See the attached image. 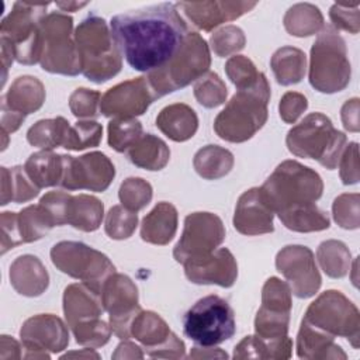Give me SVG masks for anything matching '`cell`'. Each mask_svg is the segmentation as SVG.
<instances>
[{"mask_svg":"<svg viewBox=\"0 0 360 360\" xmlns=\"http://www.w3.org/2000/svg\"><path fill=\"white\" fill-rule=\"evenodd\" d=\"M111 34L128 65L146 75L165 66L180 49L188 30L173 3L117 14Z\"/></svg>","mask_w":360,"mask_h":360,"instance_id":"1","label":"cell"},{"mask_svg":"<svg viewBox=\"0 0 360 360\" xmlns=\"http://www.w3.org/2000/svg\"><path fill=\"white\" fill-rule=\"evenodd\" d=\"M270 84L266 75L249 87L238 90L214 121L217 135L228 142L240 143L250 139L267 121Z\"/></svg>","mask_w":360,"mask_h":360,"instance_id":"2","label":"cell"},{"mask_svg":"<svg viewBox=\"0 0 360 360\" xmlns=\"http://www.w3.org/2000/svg\"><path fill=\"white\" fill-rule=\"evenodd\" d=\"M73 37L84 77L104 83L120 73L122 53L104 18L87 15L77 25Z\"/></svg>","mask_w":360,"mask_h":360,"instance_id":"3","label":"cell"},{"mask_svg":"<svg viewBox=\"0 0 360 360\" xmlns=\"http://www.w3.org/2000/svg\"><path fill=\"white\" fill-rule=\"evenodd\" d=\"M274 214L315 204L323 191L321 176L297 160L281 162L260 187Z\"/></svg>","mask_w":360,"mask_h":360,"instance_id":"4","label":"cell"},{"mask_svg":"<svg viewBox=\"0 0 360 360\" xmlns=\"http://www.w3.org/2000/svg\"><path fill=\"white\" fill-rule=\"evenodd\" d=\"M49 3L15 1L0 25L1 49L22 65H35L42 56V20Z\"/></svg>","mask_w":360,"mask_h":360,"instance_id":"5","label":"cell"},{"mask_svg":"<svg viewBox=\"0 0 360 360\" xmlns=\"http://www.w3.org/2000/svg\"><path fill=\"white\" fill-rule=\"evenodd\" d=\"M346 141V135L335 129L330 118L322 112L308 114L288 131L285 138L287 148L292 155L315 159L329 170L338 166Z\"/></svg>","mask_w":360,"mask_h":360,"instance_id":"6","label":"cell"},{"mask_svg":"<svg viewBox=\"0 0 360 360\" xmlns=\"http://www.w3.org/2000/svg\"><path fill=\"white\" fill-rule=\"evenodd\" d=\"M211 65L207 41L194 31H188L177 53L160 69L146 75L158 98L180 90L204 76Z\"/></svg>","mask_w":360,"mask_h":360,"instance_id":"7","label":"cell"},{"mask_svg":"<svg viewBox=\"0 0 360 360\" xmlns=\"http://www.w3.org/2000/svg\"><path fill=\"white\" fill-rule=\"evenodd\" d=\"M352 69L345 39L332 25L323 27L312 48L309 60L311 86L326 94L342 91L350 82Z\"/></svg>","mask_w":360,"mask_h":360,"instance_id":"8","label":"cell"},{"mask_svg":"<svg viewBox=\"0 0 360 360\" xmlns=\"http://www.w3.org/2000/svg\"><path fill=\"white\" fill-rule=\"evenodd\" d=\"M183 330L200 346L219 345L236 332L233 309L219 295H207L184 314Z\"/></svg>","mask_w":360,"mask_h":360,"instance_id":"9","label":"cell"},{"mask_svg":"<svg viewBox=\"0 0 360 360\" xmlns=\"http://www.w3.org/2000/svg\"><path fill=\"white\" fill-rule=\"evenodd\" d=\"M302 321L333 338H346L354 349H359V309L340 291H323L314 302L309 304Z\"/></svg>","mask_w":360,"mask_h":360,"instance_id":"10","label":"cell"},{"mask_svg":"<svg viewBox=\"0 0 360 360\" xmlns=\"http://www.w3.org/2000/svg\"><path fill=\"white\" fill-rule=\"evenodd\" d=\"M41 66L49 73L76 76L82 73L80 58L72 37L73 18L63 13H49L42 20Z\"/></svg>","mask_w":360,"mask_h":360,"instance_id":"11","label":"cell"},{"mask_svg":"<svg viewBox=\"0 0 360 360\" xmlns=\"http://www.w3.org/2000/svg\"><path fill=\"white\" fill-rule=\"evenodd\" d=\"M51 260L62 273L100 292L104 281L115 273V266L104 253L75 240H62L53 245Z\"/></svg>","mask_w":360,"mask_h":360,"instance_id":"12","label":"cell"},{"mask_svg":"<svg viewBox=\"0 0 360 360\" xmlns=\"http://www.w3.org/2000/svg\"><path fill=\"white\" fill-rule=\"evenodd\" d=\"M225 239L222 219L212 212H193L184 218V228L173 249L176 262L184 264L207 257Z\"/></svg>","mask_w":360,"mask_h":360,"instance_id":"13","label":"cell"},{"mask_svg":"<svg viewBox=\"0 0 360 360\" xmlns=\"http://www.w3.org/2000/svg\"><path fill=\"white\" fill-rule=\"evenodd\" d=\"M291 307V288L288 283L270 277L263 285L262 307L255 318L256 335L264 340L287 338Z\"/></svg>","mask_w":360,"mask_h":360,"instance_id":"14","label":"cell"},{"mask_svg":"<svg viewBox=\"0 0 360 360\" xmlns=\"http://www.w3.org/2000/svg\"><path fill=\"white\" fill-rule=\"evenodd\" d=\"M101 301L104 311L110 314L112 333L121 340L131 339V322L141 311L135 283L125 274L112 273L101 287Z\"/></svg>","mask_w":360,"mask_h":360,"instance_id":"15","label":"cell"},{"mask_svg":"<svg viewBox=\"0 0 360 360\" xmlns=\"http://www.w3.org/2000/svg\"><path fill=\"white\" fill-rule=\"evenodd\" d=\"M115 177L112 162L101 152H90L79 158L63 155V176L60 187L73 190L105 191Z\"/></svg>","mask_w":360,"mask_h":360,"instance_id":"16","label":"cell"},{"mask_svg":"<svg viewBox=\"0 0 360 360\" xmlns=\"http://www.w3.org/2000/svg\"><path fill=\"white\" fill-rule=\"evenodd\" d=\"M20 338L24 359H49V353H59L69 345V332L63 321L52 314H39L28 318Z\"/></svg>","mask_w":360,"mask_h":360,"instance_id":"17","label":"cell"},{"mask_svg":"<svg viewBox=\"0 0 360 360\" xmlns=\"http://www.w3.org/2000/svg\"><path fill=\"white\" fill-rule=\"evenodd\" d=\"M276 267L288 281L291 294L298 298L314 297L322 284L314 253L307 246L283 248L276 256Z\"/></svg>","mask_w":360,"mask_h":360,"instance_id":"18","label":"cell"},{"mask_svg":"<svg viewBox=\"0 0 360 360\" xmlns=\"http://www.w3.org/2000/svg\"><path fill=\"white\" fill-rule=\"evenodd\" d=\"M131 338L143 345L148 356L159 359L184 357V342L170 330L163 318L153 311H139L129 326Z\"/></svg>","mask_w":360,"mask_h":360,"instance_id":"19","label":"cell"},{"mask_svg":"<svg viewBox=\"0 0 360 360\" xmlns=\"http://www.w3.org/2000/svg\"><path fill=\"white\" fill-rule=\"evenodd\" d=\"M158 98L146 76L125 80L108 89L100 100V112L107 118H135Z\"/></svg>","mask_w":360,"mask_h":360,"instance_id":"20","label":"cell"},{"mask_svg":"<svg viewBox=\"0 0 360 360\" xmlns=\"http://www.w3.org/2000/svg\"><path fill=\"white\" fill-rule=\"evenodd\" d=\"M184 266L186 277L194 284H217L232 287L238 277V264L226 248H218L207 257L187 262Z\"/></svg>","mask_w":360,"mask_h":360,"instance_id":"21","label":"cell"},{"mask_svg":"<svg viewBox=\"0 0 360 360\" xmlns=\"http://www.w3.org/2000/svg\"><path fill=\"white\" fill-rule=\"evenodd\" d=\"M273 217L274 212L264 200L260 187H253L239 197L233 214V226L239 233L248 236L270 233L274 231Z\"/></svg>","mask_w":360,"mask_h":360,"instance_id":"22","label":"cell"},{"mask_svg":"<svg viewBox=\"0 0 360 360\" xmlns=\"http://www.w3.org/2000/svg\"><path fill=\"white\" fill-rule=\"evenodd\" d=\"M256 1H181V8L191 22L202 31H212L215 27L239 18L256 7Z\"/></svg>","mask_w":360,"mask_h":360,"instance_id":"23","label":"cell"},{"mask_svg":"<svg viewBox=\"0 0 360 360\" xmlns=\"http://www.w3.org/2000/svg\"><path fill=\"white\" fill-rule=\"evenodd\" d=\"M104 311L101 292L84 283L70 284L63 291V312L68 326L97 319Z\"/></svg>","mask_w":360,"mask_h":360,"instance_id":"24","label":"cell"},{"mask_svg":"<svg viewBox=\"0 0 360 360\" xmlns=\"http://www.w3.org/2000/svg\"><path fill=\"white\" fill-rule=\"evenodd\" d=\"M10 283L18 294L38 297L48 288L49 274L37 256L22 255L10 266Z\"/></svg>","mask_w":360,"mask_h":360,"instance_id":"25","label":"cell"},{"mask_svg":"<svg viewBox=\"0 0 360 360\" xmlns=\"http://www.w3.org/2000/svg\"><path fill=\"white\" fill-rule=\"evenodd\" d=\"M45 101V87L34 76L17 77L6 94L1 96V107L27 117L38 111Z\"/></svg>","mask_w":360,"mask_h":360,"instance_id":"26","label":"cell"},{"mask_svg":"<svg viewBox=\"0 0 360 360\" xmlns=\"http://www.w3.org/2000/svg\"><path fill=\"white\" fill-rule=\"evenodd\" d=\"M158 129L174 142H184L194 136L198 128L195 111L183 103H174L162 108L156 117Z\"/></svg>","mask_w":360,"mask_h":360,"instance_id":"27","label":"cell"},{"mask_svg":"<svg viewBox=\"0 0 360 360\" xmlns=\"http://www.w3.org/2000/svg\"><path fill=\"white\" fill-rule=\"evenodd\" d=\"M297 356L300 359L325 360V359H346V353L339 345L335 343V338L301 322V328L297 335Z\"/></svg>","mask_w":360,"mask_h":360,"instance_id":"28","label":"cell"},{"mask_svg":"<svg viewBox=\"0 0 360 360\" xmlns=\"http://www.w3.org/2000/svg\"><path fill=\"white\" fill-rule=\"evenodd\" d=\"M177 231V210L173 204L162 201L145 215L141 224V238L153 245H167Z\"/></svg>","mask_w":360,"mask_h":360,"instance_id":"29","label":"cell"},{"mask_svg":"<svg viewBox=\"0 0 360 360\" xmlns=\"http://www.w3.org/2000/svg\"><path fill=\"white\" fill-rule=\"evenodd\" d=\"M24 170L39 190L60 186L63 176V155L53 153L52 150L35 152L27 159Z\"/></svg>","mask_w":360,"mask_h":360,"instance_id":"30","label":"cell"},{"mask_svg":"<svg viewBox=\"0 0 360 360\" xmlns=\"http://www.w3.org/2000/svg\"><path fill=\"white\" fill-rule=\"evenodd\" d=\"M128 159L136 167L156 172L162 170L170 159V149L165 141L152 135L143 134L128 150Z\"/></svg>","mask_w":360,"mask_h":360,"instance_id":"31","label":"cell"},{"mask_svg":"<svg viewBox=\"0 0 360 360\" xmlns=\"http://www.w3.org/2000/svg\"><path fill=\"white\" fill-rule=\"evenodd\" d=\"M292 340L287 336L278 340H264L257 335L245 336L233 350V359H290Z\"/></svg>","mask_w":360,"mask_h":360,"instance_id":"32","label":"cell"},{"mask_svg":"<svg viewBox=\"0 0 360 360\" xmlns=\"http://www.w3.org/2000/svg\"><path fill=\"white\" fill-rule=\"evenodd\" d=\"M270 66L278 84H295L300 83L305 76L307 56L298 48L283 46L273 53Z\"/></svg>","mask_w":360,"mask_h":360,"instance_id":"33","label":"cell"},{"mask_svg":"<svg viewBox=\"0 0 360 360\" xmlns=\"http://www.w3.org/2000/svg\"><path fill=\"white\" fill-rule=\"evenodd\" d=\"M1 198L0 205L8 202H27L39 194V188L32 183L24 170V166L1 167L0 169Z\"/></svg>","mask_w":360,"mask_h":360,"instance_id":"34","label":"cell"},{"mask_svg":"<svg viewBox=\"0 0 360 360\" xmlns=\"http://www.w3.org/2000/svg\"><path fill=\"white\" fill-rule=\"evenodd\" d=\"M104 215L103 202L89 194L72 195L68 210V224L83 232L100 228Z\"/></svg>","mask_w":360,"mask_h":360,"instance_id":"35","label":"cell"},{"mask_svg":"<svg viewBox=\"0 0 360 360\" xmlns=\"http://www.w3.org/2000/svg\"><path fill=\"white\" fill-rule=\"evenodd\" d=\"M233 155L218 145H207L197 150L193 166L198 176L205 180H217L226 176L233 167Z\"/></svg>","mask_w":360,"mask_h":360,"instance_id":"36","label":"cell"},{"mask_svg":"<svg viewBox=\"0 0 360 360\" xmlns=\"http://www.w3.org/2000/svg\"><path fill=\"white\" fill-rule=\"evenodd\" d=\"M284 27L290 35L309 37L323 28V17L316 6L311 3H298L287 10L284 15Z\"/></svg>","mask_w":360,"mask_h":360,"instance_id":"37","label":"cell"},{"mask_svg":"<svg viewBox=\"0 0 360 360\" xmlns=\"http://www.w3.org/2000/svg\"><path fill=\"white\" fill-rule=\"evenodd\" d=\"M70 124L63 117L39 120L27 132V141L42 150H52L63 146Z\"/></svg>","mask_w":360,"mask_h":360,"instance_id":"38","label":"cell"},{"mask_svg":"<svg viewBox=\"0 0 360 360\" xmlns=\"http://www.w3.org/2000/svg\"><path fill=\"white\" fill-rule=\"evenodd\" d=\"M283 225L294 232H318L328 229L330 221L316 204L292 208L277 214Z\"/></svg>","mask_w":360,"mask_h":360,"instance_id":"39","label":"cell"},{"mask_svg":"<svg viewBox=\"0 0 360 360\" xmlns=\"http://www.w3.org/2000/svg\"><path fill=\"white\" fill-rule=\"evenodd\" d=\"M318 262L326 276L342 278L350 271V250L340 240H325L316 250Z\"/></svg>","mask_w":360,"mask_h":360,"instance_id":"40","label":"cell"},{"mask_svg":"<svg viewBox=\"0 0 360 360\" xmlns=\"http://www.w3.org/2000/svg\"><path fill=\"white\" fill-rule=\"evenodd\" d=\"M18 226L22 243H30L44 238L55 222L48 211L41 205H28L18 212Z\"/></svg>","mask_w":360,"mask_h":360,"instance_id":"41","label":"cell"},{"mask_svg":"<svg viewBox=\"0 0 360 360\" xmlns=\"http://www.w3.org/2000/svg\"><path fill=\"white\" fill-rule=\"evenodd\" d=\"M142 136V125L135 118H112L108 122V145L117 152H127Z\"/></svg>","mask_w":360,"mask_h":360,"instance_id":"42","label":"cell"},{"mask_svg":"<svg viewBox=\"0 0 360 360\" xmlns=\"http://www.w3.org/2000/svg\"><path fill=\"white\" fill-rule=\"evenodd\" d=\"M103 136V127L93 120H80L70 125L63 148L69 150H84L100 145Z\"/></svg>","mask_w":360,"mask_h":360,"instance_id":"43","label":"cell"},{"mask_svg":"<svg viewBox=\"0 0 360 360\" xmlns=\"http://www.w3.org/2000/svg\"><path fill=\"white\" fill-rule=\"evenodd\" d=\"M228 90L215 72H207L194 84V97L205 108H215L226 101Z\"/></svg>","mask_w":360,"mask_h":360,"instance_id":"44","label":"cell"},{"mask_svg":"<svg viewBox=\"0 0 360 360\" xmlns=\"http://www.w3.org/2000/svg\"><path fill=\"white\" fill-rule=\"evenodd\" d=\"M138 225L136 212L125 208L124 205H114L105 215L104 229L111 239L122 240L132 236Z\"/></svg>","mask_w":360,"mask_h":360,"instance_id":"45","label":"cell"},{"mask_svg":"<svg viewBox=\"0 0 360 360\" xmlns=\"http://www.w3.org/2000/svg\"><path fill=\"white\" fill-rule=\"evenodd\" d=\"M152 195V186L141 177H128L121 183L118 191L121 204L134 212L145 208L150 202Z\"/></svg>","mask_w":360,"mask_h":360,"instance_id":"46","label":"cell"},{"mask_svg":"<svg viewBox=\"0 0 360 360\" xmlns=\"http://www.w3.org/2000/svg\"><path fill=\"white\" fill-rule=\"evenodd\" d=\"M70 329L79 345L94 349L104 346L110 340L112 332L111 328L101 318L79 322Z\"/></svg>","mask_w":360,"mask_h":360,"instance_id":"47","label":"cell"},{"mask_svg":"<svg viewBox=\"0 0 360 360\" xmlns=\"http://www.w3.org/2000/svg\"><path fill=\"white\" fill-rule=\"evenodd\" d=\"M210 44L217 56L225 58L243 49L246 38L239 27L225 25L211 35Z\"/></svg>","mask_w":360,"mask_h":360,"instance_id":"48","label":"cell"},{"mask_svg":"<svg viewBox=\"0 0 360 360\" xmlns=\"http://www.w3.org/2000/svg\"><path fill=\"white\" fill-rule=\"evenodd\" d=\"M359 194H340L332 204V212L335 222L343 229H357L360 224L359 210Z\"/></svg>","mask_w":360,"mask_h":360,"instance_id":"49","label":"cell"},{"mask_svg":"<svg viewBox=\"0 0 360 360\" xmlns=\"http://www.w3.org/2000/svg\"><path fill=\"white\" fill-rule=\"evenodd\" d=\"M225 72L238 90L252 86L262 75V72L256 69L255 63L243 55L231 56L225 63Z\"/></svg>","mask_w":360,"mask_h":360,"instance_id":"50","label":"cell"},{"mask_svg":"<svg viewBox=\"0 0 360 360\" xmlns=\"http://www.w3.org/2000/svg\"><path fill=\"white\" fill-rule=\"evenodd\" d=\"M100 91L80 87L70 94L69 108L76 118H96L100 114Z\"/></svg>","mask_w":360,"mask_h":360,"instance_id":"51","label":"cell"},{"mask_svg":"<svg viewBox=\"0 0 360 360\" xmlns=\"http://www.w3.org/2000/svg\"><path fill=\"white\" fill-rule=\"evenodd\" d=\"M329 17L335 30H343L350 34H357L360 30L359 22V3L342 4L335 3L329 10Z\"/></svg>","mask_w":360,"mask_h":360,"instance_id":"52","label":"cell"},{"mask_svg":"<svg viewBox=\"0 0 360 360\" xmlns=\"http://www.w3.org/2000/svg\"><path fill=\"white\" fill-rule=\"evenodd\" d=\"M72 194L65 191H49L41 197L39 204L48 211L55 222V226H62L68 224V210Z\"/></svg>","mask_w":360,"mask_h":360,"instance_id":"53","label":"cell"},{"mask_svg":"<svg viewBox=\"0 0 360 360\" xmlns=\"http://www.w3.org/2000/svg\"><path fill=\"white\" fill-rule=\"evenodd\" d=\"M339 174L345 186L356 184L360 179L359 174V145L357 142H350L346 145L340 160H339Z\"/></svg>","mask_w":360,"mask_h":360,"instance_id":"54","label":"cell"},{"mask_svg":"<svg viewBox=\"0 0 360 360\" xmlns=\"http://www.w3.org/2000/svg\"><path fill=\"white\" fill-rule=\"evenodd\" d=\"M0 228H1V255L7 250L22 243L20 226H18V214L11 211H4L0 215Z\"/></svg>","mask_w":360,"mask_h":360,"instance_id":"55","label":"cell"},{"mask_svg":"<svg viewBox=\"0 0 360 360\" xmlns=\"http://www.w3.org/2000/svg\"><path fill=\"white\" fill-rule=\"evenodd\" d=\"M308 101L307 97L297 91H287L278 104L280 117L287 124H294L301 114L307 110Z\"/></svg>","mask_w":360,"mask_h":360,"instance_id":"56","label":"cell"},{"mask_svg":"<svg viewBox=\"0 0 360 360\" xmlns=\"http://www.w3.org/2000/svg\"><path fill=\"white\" fill-rule=\"evenodd\" d=\"M340 117L343 127L350 131V132H359L360 129V122H359V98H350L347 100L342 110H340Z\"/></svg>","mask_w":360,"mask_h":360,"instance_id":"57","label":"cell"},{"mask_svg":"<svg viewBox=\"0 0 360 360\" xmlns=\"http://www.w3.org/2000/svg\"><path fill=\"white\" fill-rule=\"evenodd\" d=\"M21 350H22V346H20V343L15 339H13L11 336H7V335H1V338H0V359L1 360L21 359L22 357Z\"/></svg>","mask_w":360,"mask_h":360,"instance_id":"58","label":"cell"},{"mask_svg":"<svg viewBox=\"0 0 360 360\" xmlns=\"http://www.w3.org/2000/svg\"><path fill=\"white\" fill-rule=\"evenodd\" d=\"M142 357H143V353L141 347L129 342V339L122 340L117 346L115 352L112 353V359H142Z\"/></svg>","mask_w":360,"mask_h":360,"instance_id":"59","label":"cell"},{"mask_svg":"<svg viewBox=\"0 0 360 360\" xmlns=\"http://www.w3.org/2000/svg\"><path fill=\"white\" fill-rule=\"evenodd\" d=\"M190 359H212V357H222V359H226L228 354L225 352H222L221 349L218 347H214L212 346H194L191 347V352L188 354Z\"/></svg>","mask_w":360,"mask_h":360,"instance_id":"60","label":"cell"},{"mask_svg":"<svg viewBox=\"0 0 360 360\" xmlns=\"http://www.w3.org/2000/svg\"><path fill=\"white\" fill-rule=\"evenodd\" d=\"M89 3L83 1V3H77V1H58L56 7H59L62 11H76L84 6H87Z\"/></svg>","mask_w":360,"mask_h":360,"instance_id":"61","label":"cell"},{"mask_svg":"<svg viewBox=\"0 0 360 360\" xmlns=\"http://www.w3.org/2000/svg\"><path fill=\"white\" fill-rule=\"evenodd\" d=\"M68 357H87V359L94 357V359H100V356L96 352L90 350V349H83L82 352H72V353H66V354L62 356V359H68Z\"/></svg>","mask_w":360,"mask_h":360,"instance_id":"62","label":"cell"}]
</instances>
